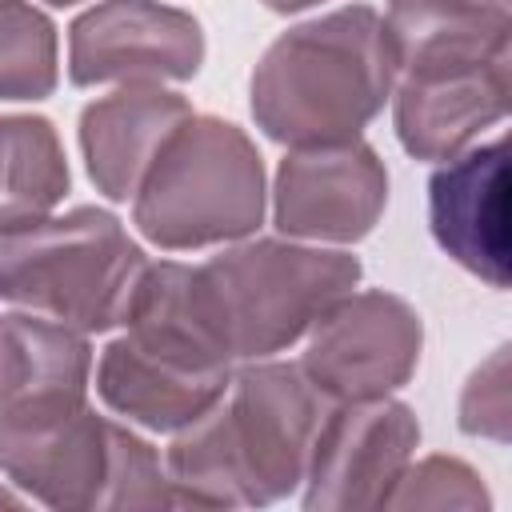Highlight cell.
<instances>
[{
  "label": "cell",
  "instance_id": "obj_14",
  "mask_svg": "<svg viewBox=\"0 0 512 512\" xmlns=\"http://www.w3.org/2000/svg\"><path fill=\"white\" fill-rule=\"evenodd\" d=\"M68 188V168L48 120H0V228L40 220Z\"/></svg>",
  "mask_w": 512,
  "mask_h": 512
},
{
  "label": "cell",
  "instance_id": "obj_4",
  "mask_svg": "<svg viewBox=\"0 0 512 512\" xmlns=\"http://www.w3.org/2000/svg\"><path fill=\"white\" fill-rule=\"evenodd\" d=\"M356 260L284 244H252L192 268L200 308L228 356H264L296 340L352 284Z\"/></svg>",
  "mask_w": 512,
  "mask_h": 512
},
{
  "label": "cell",
  "instance_id": "obj_7",
  "mask_svg": "<svg viewBox=\"0 0 512 512\" xmlns=\"http://www.w3.org/2000/svg\"><path fill=\"white\" fill-rule=\"evenodd\" d=\"M416 320L388 296H360L324 320L308 344L304 368L316 388L340 396H376L400 384L416 356Z\"/></svg>",
  "mask_w": 512,
  "mask_h": 512
},
{
  "label": "cell",
  "instance_id": "obj_15",
  "mask_svg": "<svg viewBox=\"0 0 512 512\" xmlns=\"http://www.w3.org/2000/svg\"><path fill=\"white\" fill-rule=\"evenodd\" d=\"M56 80L52 24L24 0H0V96H44Z\"/></svg>",
  "mask_w": 512,
  "mask_h": 512
},
{
  "label": "cell",
  "instance_id": "obj_3",
  "mask_svg": "<svg viewBox=\"0 0 512 512\" xmlns=\"http://www.w3.org/2000/svg\"><path fill=\"white\" fill-rule=\"evenodd\" d=\"M140 272V248L112 216L92 208L0 236V300L40 308L64 324L108 328L124 320Z\"/></svg>",
  "mask_w": 512,
  "mask_h": 512
},
{
  "label": "cell",
  "instance_id": "obj_16",
  "mask_svg": "<svg viewBox=\"0 0 512 512\" xmlns=\"http://www.w3.org/2000/svg\"><path fill=\"white\" fill-rule=\"evenodd\" d=\"M272 8H304V4H312V0H268Z\"/></svg>",
  "mask_w": 512,
  "mask_h": 512
},
{
  "label": "cell",
  "instance_id": "obj_12",
  "mask_svg": "<svg viewBox=\"0 0 512 512\" xmlns=\"http://www.w3.org/2000/svg\"><path fill=\"white\" fill-rule=\"evenodd\" d=\"M188 120V104L172 92L128 88L84 112L88 172L108 196H132L164 140Z\"/></svg>",
  "mask_w": 512,
  "mask_h": 512
},
{
  "label": "cell",
  "instance_id": "obj_6",
  "mask_svg": "<svg viewBox=\"0 0 512 512\" xmlns=\"http://www.w3.org/2000/svg\"><path fill=\"white\" fill-rule=\"evenodd\" d=\"M200 64V28L148 0H108L72 28V80L188 76Z\"/></svg>",
  "mask_w": 512,
  "mask_h": 512
},
{
  "label": "cell",
  "instance_id": "obj_11",
  "mask_svg": "<svg viewBox=\"0 0 512 512\" xmlns=\"http://www.w3.org/2000/svg\"><path fill=\"white\" fill-rule=\"evenodd\" d=\"M88 348L64 324L0 316V428L80 408Z\"/></svg>",
  "mask_w": 512,
  "mask_h": 512
},
{
  "label": "cell",
  "instance_id": "obj_1",
  "mask_svg": "<svg viewBox=\"0 0 512 512\" xmlns=\"http://www.w3.org/2000/svg\"><path fill=\"white\" fill-rule=\"evenodd\" d=\"M396 56L368 8H344L288 32L252 80V108L268 136L344 144L384 104Z\"/></svg>",
  "mask_w": 512,
  "mask_h": 512
},
{
  "label": "cell",
  "instance_id": "obj_5",
  "mask_svg": "<svg viewBox=\"0 0 512 512\" xmlns=\"http://www.w3.org/2000/svg\"><path fill=\"white\" fill-rule=\"evenodd\" d=\"M260 220V164L220 120H184L148 168L136 224L168 248L240 236Z\"/></svg>",
  "mask_w": 512,
  "mask_h": 512
},
{
  "label": "cell",
  "instance_id": "obj_2",
  "mask_svg": "<svg viewBox=\"0 0 512 512\" xmlns=\"http://www.w3.org/2000/svg\"><path fill=\"white\" fill-rule=\"evenodd\" d=\"M320 424L316 384L284 364L252 368L232 392L224 384L212 412L204 408V420L176 440L172 468L180 480H232L248 500H268L300 476Z\"/></svg>",
  "mask_w": 512,
  "mask_h": 512
},
{
  "label": "cell",
  "instance_id": "obj_13",
  "mask_svg": "<svg viewBox=\"0 0 512 512\" xmlns=\"http://www.w3.org/2000/svg\"><path fill=\"white\" fill-rule=\"evenodd\" d=\"M224 380L228 372L212 376V372L180 368L172 360L136 348L128 336L116 340L100 364L104 400L152 428H176L204 416V408H212V400L224 392Z\"/></svg>",
  "mask_w": 512,
  "mask_h": 512
},
{
  "label": "cell",
  "instance_id": "obj_10",
  "mask_svg": "<svg viewBox=\"0 0 512 512\" xmlns=\"http://www.w3.org/2000/svg\"><path fill=\"white\" fill-rule=\"evenodd\" d=\"M432 232L448 256L504 288V140L480 144L432 176Z\"/></svg>",
  "mask_w": 512,
  "mask_h": 512
},
{
  "label": "cell",
  "instance_id": "obj_8",
  "mask_svg": "<svg viewBox=\"0 0 512 512\" xmlns=\"http://www.w3.org/2000/svg\"><path fill=\"white\" fill-rule=\"evenodd\" d=\"M384 200V172L360 144L316 148L284 160L280 168V228L300 236L348 240L368 232Z\"/></svg>",
  "mask_w": 512,
  "mask_h": 512
},
{
  "label": "cell",
  "instance_id": "obj_9",
  "mask_svg": "<svg viewBox=\"0 0 512 512\" xmlns=\"http://www.w3.org/2000/svg\"><path fill=\"white\" fill-rule=\"evenodd\" d=\"M508 56L436 64L408 72L396 100V128L416 156H452L476 128L504 116Z\"/></svg>",
  "mask_w": 512,
  "mask_h": 512
},
{
  "label": "cell",
  "instance_id": "obj_17",
  "mask_svg": "<svg viewBox=\"0 0 512 512\" xmlns=\"http://www.w3.org/2000/svg\"><path fill=\"white\" fill-rule=\"evenodd\" d=\"M52 4H68V0H52Z\"/></svg>",
  "mask_w": 512,
  "mask_h": 512
}]
</instances>
